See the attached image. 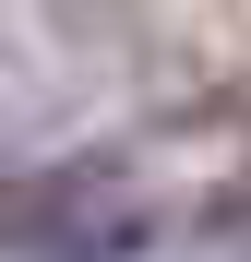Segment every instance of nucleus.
<instances>
[{
    "mask_svg": "<svg viewBox=\"0 0 251 262\" xmlns=\"http://www.w3.org/2000/svg\"><path fill=\"white\" fill-rule=\"evenodd\" d=\"M0 238L36 250V262H120L132 250V203L108 179H24L0 203Z\"/></svg>",
    "mask_w": 251,
    "mask_h": 262,
    "instance_id": "1",
    "label": "nucleus"
}]
</instances>
